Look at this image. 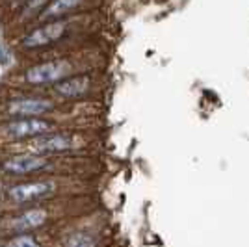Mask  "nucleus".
I'll return each instance as SVG.
<instances>
[{"mask_svg": "<svg viewBox=\"0 0 249 247\" xmlns=\"http://www.w3.org/2000/svg\"><path fill=\"white\" fill-rule=\"evenodd\" d=\"M69 72H71V63L65 60H56V62H45L30 67L24 74V78L28 84L43 86V84L60 82L63 78H67Z\"/></svg>", "mask_w": 249, "mask_h": 247, "instance_id": "obj_1", "label": "nucleus"}, {"mask_svg": "<svg viewBox=\"0 0 249 247\" xmlns=\"http://www.w3.org/2000/svg\"><path fill=\"white\" fill-rule=\"evenodd\" d=\"M67 32V22L62 19H52V21L45 22L43 26L32 30L22 37L21 45L24 49H41V47H49L54 41H58L63 34Z\"/></svg>", "mask_w": 249, "mask_h": 247, "instance_id": "obj_2", "label": "nucleus"}, {"mask_svg": "<svg viewBox=\"0 0 249 247\" xmlns=\"http://www.w3.org/2000/svg\"><path fill=\"white\" fill-rule=\"evenodd\" d=\"M52 130V123L45 119H36V117H22L15 119L4 126V134L11 140H24V138H34V136L47 134Z\"/></svg>", "mask_w": 249, "mask_h": 247, "instance_id": "obj_3", "label": "nucleus"}, {"mask_svg": "<svg viewBox=\"0 0 249 247\" xmlns=\"http://www.w3.org/2000/svg\"><path fill=\"white\" fill-rule=\"evenodd\" d=\"M54 104L47 99H36V97H28V99H17L8 104V113L15 115V117H36L45 112H51Z\"/></svg>", "mask_w": 249, "mask_h": 247, "instance_id": "obj_4", "label": "nucleus"}, {"mask_svg": "<svg viewBox=\"0 0 249 247\" xmlns=\"http://www.w3.org/2000/svg\"><path fill=\"white\" fill-rule=\"evenodd\" d=\"M49 165V160L45 156H37V155H21V156H13V158H8L4 162V169L8 173H13V175H26V173H34V171H39L43 167Z\"/></svg>", "mask_w": 249, "mask_h": 247, "instance_id": "obj_5", "label": "nucleus"}, {"mask_svg": "<svg viewBox=\"0 0 249 247\" xmlns=\"http://www.w3.org/2000/svg\"><path fill=\"white\" fill-rule=\"evenodd\" d=\"M34 151L37 153H62V151H69L74 147V138L69 134H47L39 136L37 140H34Z\"/></svg>", "mask_w": 249, "mask_h": 247, "instance_id": "obj_6", "label": "nucleus"}, {"mask_svg": "<svg viewBox=\"0 0 249 247\" xmlns=\"http://www.w3.org/2000/svg\"><path fill=\"white\" fill-rule=\"evenodd\" d=\"M89 84H91V80L88 74L67 76V78L54 84V91L63 99H76V97H82L84 93H88Z\"/></svg>", "mask_w": 249, "mask_h": 247, "instance_id": "obj_7", "label": "nucleus"}, {"mask_svg": "<svg viewBox=\"0 0 249 247\" xmlns=\"http://www.w3.org/2000/svg\"><path fill=\"white\" fill-rule=\"evenodd\" d=\"M52 192V184L49 182H26V184L13 186L10 190V197L17 203H28L39 197L49 195Z\"/></svg>", "mask_w": 249, "mask_h": 247, "instance_id": "obj_8", "label": "nucleus"}, {"mask_svg": "<svg viewBox=\"0 0 249 247\" xmlns=\"http://www.w3.org/2000/svg\"><path fill=\"white\" fill-rule=\"evenodd\" d=\"M47 219V212L45 210H28L13 221V230L17 232H26V230H32V229H37L41 227Z\"/></svg>", "mask_w": 249, "mask_h": 247, "instance_id": "obj_9", "label": "nucleus"}, {"mask_svg": "<svg viewBox=\"0 0 249 247\" xmlns=\"http://www.w3.org/2000/svg\"><path fill=\"white\" fill-rule=\"evenodd\" d=\"M82 0H51L47 8L39 13L43 19H60L67 11L74 10Z\"/></svg>", "mask_w": 249, "mask_h": 247, "instance_id": "obj_10", "label": "nucleus"}, {"mask_svg": "<svg viewBox=\"0 0 249 247\" xmlns=\"http://www.w3.org/2000/svg\"><path fill=\"white\" fill-rule=\"evenodd\" d=\"M65 247H97V240L89 232H74L69 236Z\"/></svg>", "mask_w": 249, "mask_h": 247, "instance_id": "obj_11", "label": "nucleus"}, {"mask_svg": "<svg viewBox=\"0 0 249 247\" xmlns=\"http://www.w3.org/2000/svg\"><path fill=\"white\" fill-rule=\"evenodd\" d=\"M49 0H26L22 4V17H30L34 13H41L47 8Z\"/></svg>", "mask_w": 249, "mask_h": 247, "instance_id": "obj_12", "label": "nucleus"}, {"mask_svg": "<svg viewBox=\"0 0 249 247\" xmlns=\"http://www.w3.org/2000/svg\"><path fill=\"white\" fill-rule=\"evenodd\" d=\"M8 247H41L37 244V240L32 236V234H19L11 240Z\"/></svg>", "mask_w": 249, "mask_h": 247, "instance_id": "obj_13", "label": "nucleus"}, {"mask_svg": "<svg viewBox=\"0 0 249 247\" xmlns=\"http://www.w3.org/2000/svg\"><path fill=\"white\" fill-rule=\"evenodd\" d=\"M17 2H21V4H24V2H26V0H17Z\"/></svg>", "mask_w": 249, "mask_h": 247, "instance_id": "obj_14", "label": "nucleus"}]
</instances>
